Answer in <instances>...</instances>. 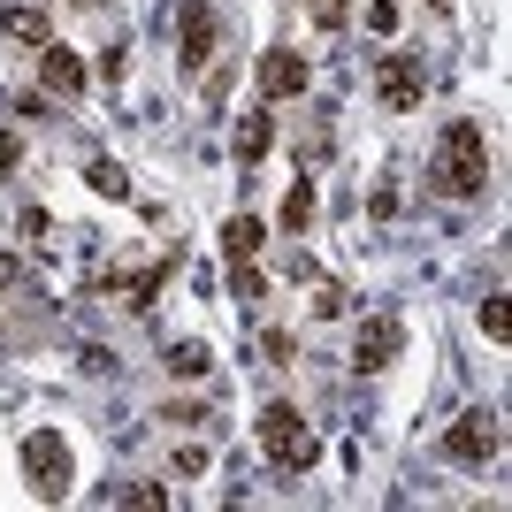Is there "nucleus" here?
Returning <instances> with one entry per match:
<instances>
[{
  "instance_id": "nucleus-7",
  "label": "nucleus",
  "mask_w": 512,
  "mask_h": 512,
  "mask_svg": "<svg viewBox=\"0 0 512 512\" xmlns=\"http://www.w3.org/2000/svg\"><path fill=\"white\" fill-rule=\"evenodd\" d=\"M260 92H268V100H299L306 92V62L291 46H268V54H260Z\"/></svg>"
},
{
  "instance_id": "nucleus-22",
  "label": "nucleus",
  "mask_w": 512,
  "mask_h": 512,
  "mask_svg": "<svg viewBox=\"0 0 512 512\" xmlns=\"http://www.w3.org/2000/svg\"><path fill=\"white\" fill-rule=\"evenodd\" d=\"M8 283H16V260H8V253H0V291H8Z\"/></svg>"
},
{
  "instance_id": "nucleus-15",
  "label": "nucleus",
  "mask_w": 512,
  "mask_h": 512,
  "mask_svg": "<svg viewBox=\"0 0 512 512\" xmlns=\"http://www.w3.org/2000/svg\"><path fill=\"white\" fill-rule=\"evenodd\" d=\"M169 367H176V375H207V367H214V352H207V344H176V352H169Z\"/></svg>"
},
{
  "instance_id": "nucleus-4",
  "label": "nucleus",
  "mask_w": 512,
  "mask_h": 512,
  "mask_svg": "<svg viewBox=\"0 0 512 512\" xmlns=\"http://www.w3.org/2000/svg\"><path fill=\"white\" fill-rule=\"evenodd\" d=\"M23 474H31V490L39 497H69V451H62V436H23Z\"/></svg>"
},
{
  "instance_id": "nucleus-16",
  "label": "nucleus",
  "mask_w": 512,
  "mask_h": 512,
  "mask_svg": "<svg viewBox=\"0 0 512 512\" xmlns=\"http://www.w3.org/2000/svg\"><path fill=\"white\" fill-rule=\"evenodd\" d=\"M115 505H169V490H161V482H123V490H115Z\"/></svg>"
},
{
  "instance_id": "nucleus-5",
  "label": "nucleus",
  "mask_w": 512,
  "mask_h": 512,
  "mask_svg": "<svg viewBox=\"0 0 512 512\" xmlns=\"http://www.w3.org/2000/svg\"><path fill=\"white\" fill-rule=\"evenodd\" d=\"M421 92H428L421 62H413V54H383V69H375V100L406 115V107H421Z\"/></svg>"
},
{
  "instance_id": "nucleus-3",
  "label": "nucleus",
  "mask_w": 512,
  "mask_h": 512,
  "mask_svg": "<svg viewBox=\"0 0 512 512\" xmlns=\"http://www.w3.org/2000/svg\"><path fill=\"white\" fill-rule=\"evenodd\" d=\"M497 444H505V428H497L490 406L459 413V421L444 428V459H459V467H482V459H497Z\"/></svg>"
},
{
  "instance_id": "nucleus-12",
  "label": "nucleus",
  "mask_w": 512,
  "mask_h": 512,
  "mask_svg": "<svg viewBox=\"0 0 512 512\" xmlns=\"http://www.w3.org/2000/svg\"><path fill=\"white\" fill-rule=\"evenodd\" d=\"M268 138H276V123H268V115H245V123H237V169H253L260 153H268Z\"/></svg>"
},
{
  "instance_id": "nucleus-21",
  "label": "nucleus",
  "mask_w": 512,
  "mask_h": 512,
  "mask_svg": "<svg viewBox=\"0 0 512 512\" xmlns=\"http://www.w3.org/2000/svg\"><path fill=\"white\" fill-rule=\"evenodd\" d=\"M16 161H23V138H16V130H0V169H16Z\"/></svg>"
},
{
  "instance_id": "nucleus-2",
  "label": "nucleus",
  "mask_w": 512,
  "mask_h": 512,
  "mask_svg": "<svg viewBox=\"0 0 512 512\" xmlns=\"http://www.w3.org/2000/svg\"><path fill=\"white\" fill-rule=\"evenodd\" d=\"M260 451H268L276 467L299 474V467H314L321 444H314V428L299 421V406H268V413H260Z\"/></svg>"
},
{
  "instance_id": "nucleus-1",
  "label": "nucleus",
  "mask_w": 512,
  "mask_h": 512,
  "mask_svg": "<svg viewBox=\"0 0 512 512\" xmlns=\"http://www.w3.org/2000/svg\"><path fill=\"white\" fill-rule=\"evenodd\" d=\"M436 192L444 199H482V184H490V146H482V123H444V138H436Z\"/></svg>"
},
{
  "instance_id": "nucleus-11",
  "label": "nucleus",
  "mask_w": 512,
  "mask_h": 512,
  "mask_svg": "<svg viewBox=\"0 0 512 512\" xmlns=\"http://www.w3.org/2000/svg\"><path fill=\"white\" fill-rule=\"evenodd\" d=\"M260 245H268V230H260L253 214H237L230 230H222V253H230V260H260Z\"/></svg>"
},
{
  "instance_id": "nucleus-8",
  "label": "nucleus",
  "mask_w": 512,
  "mask_h": 512,
  "mask_svg": "<svg viewBox=\"0 0 512 512\" xmlns=\"http://www.w3.org/2000/svg\"><path fill=\"white\" fill-rule=\"evenodd\" d=\"M39 85L62 92V100H77V92H85V62H77L62 39H46V46H39Z\"/></svg>"
},
{
  "instance_id": "nucleus-10",
  "label": "nucleus",
  "mask_w": 512,
  "mask_h": 512,
  "mask_svg": "<svg viewBox=\"0 0 512 512\" xmlns=\"http://www.w3.org/2000/svg\"><path fill=\"white\" fill-rule=\"evenodd\" d=\"M0 31L23 39V46H46V39H54V23H46L39 8H0Z\"/></svg>"
},
{
  "instance_id": "nucleus-14",
  "label": "nucleus",
  "mask_w": 512,
  "mask_h": 512,
  "mask_svg": "<svg viewBox=\"0 0 512 512\" xmlns=\"http://www.w3.org/2000/svg\"><path fill=\"white\" fill-rule=\"evenodd\" d=\"M85 176H92V192H100V199H130V176L115 169V161H92Z\"/></svg>"
},
{
  "instance_id": "nucleus-18",
  "label": "nucleus",
  "mask_w": 512,
  "mask_h": 512,
  "mask_svg": "<svg viewBox=\"0 0 512 512\" xmlns=\"http://www.w3.org/2000/svg\"><path fill=\"white\" fill-rule=\"evenodd\" d=\"M505 329H512V321H505V299H482V337L505 344Z\"/></svg>"
},
{
  "instance_id": "nucleus-17",
  "label": "nucleus",
  "mask_w": 512,
  "mask_h": 512,
  "mask_svg": "<svg viewBox=\"0 0 512 512\" xmlns=\"http://www.w3.org/2000/svg\"><path fill=\"white\" fill-rule=\"evenodd\" d=\"M230 291H237V299H260V268H253V260H230Z\"/></svg>"
},
{
  "instance_id": "nucleus-20",
  "label": "nucleus",
  "mask_w": 512,
  "mask_h": 512,
  "mask_svg": "<svg viewBox=\"0 0 512 512\" xmlns=\"http://www.w3.org/2000/svg\"><path fill=\"white\" fill-rule=\"evenodd\" d=\"M367 23H375V31H398V0H375V8H367Z\"/></svg>"
},
{
  "instance_id": "nucleus-9",
  "label": "nucleus",
  "mask_w": 512,
  "mask_h": 512,
  "mask_svg": "<svg viewBox=\"0 0 512 512\" xmlns=\"http://www.w3.org/2000/svg\"><path fill=\"white\" fill-rule=\"evenodd\" d=\"M398 344H406V329H398L390 314H375V321L360 329V352H352V360H360L367 375H375V367H390V360H398Z\"/></svg>"
},
{
  "instance_id": "nucleus-13",
  "label": "nucleus",
  "mask_w": 512,
  "mask_h": 512,
  "mask_svg": "<svg viewBox=\"0 0 512 512\" xmlns=\"http://www.w3.org/2000/svg\"><path fill=\"white\" fill-rule=\"evenodd\" d=\"M306 222H314V184H291V192H283V230H306Z\"/></svg>"
},
{
  "instance_id": "nucleus-6",
  "label": "nucleus",
  "mask_w": 512,
  "mask_h": 512,
  "mask_svg": "<svg viewBox=\"0 0 512 512\" xmlns=\"http://www.w3.org/2000/svg\"><path fill=\"white\" fill-rule=\"evenodd\" d=\"M176 39H184V69L214 62V8L207 0H184V8H176Z\"/></svg>"
},
{
  "instance_id": "nucleus-19",
  "label": "nucleus",
  "mask_w": 512,
  "mask_h": 512,
  "mask_svg": "<svg viewBox=\"0 0 512 512\" xmlns=\"http://www.w3.org/2000/svg\"><path fill=\"white\" fill-rule=\"evenodd\" d=\"M344 16H352L344 0H314V23H321V31H344Z\"/></svg>"
}]
</instances>
